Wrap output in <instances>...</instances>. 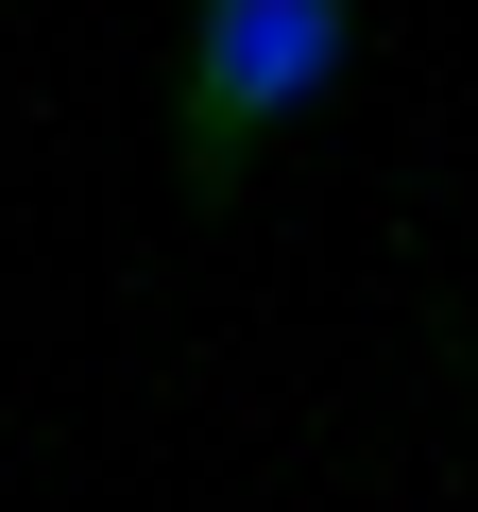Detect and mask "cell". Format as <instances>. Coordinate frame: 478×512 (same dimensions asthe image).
<instances>
[{"label": "cell", "instance_id": "6da1fadb", "mask_svg": "<svg viewBox=\"0 0 478 512\" xmlns=\"http://www.w3.org/2000/svg\"><path fill=\"white\" fill-rule=\"evenodd\" d=\"M359 69V0H171L154 52V171L188 205H239Z\"/></svg>", "mask_w": 478, "mask_h": 512}]
</instances>
